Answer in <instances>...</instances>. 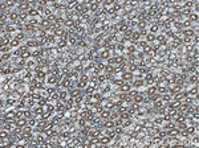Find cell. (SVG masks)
I'll return each instance as SVG.
<instances>
[{
    "instance_id": "6da1fadb",
    "label": "cell",
    "mask_w": 199,
    "mask_h": 148,
    "mask_svg": "<svg viewBox=\"0 0 199 148\" xmlns=\"http://www.w3.org/2000/svg\"><path fill=\"white\" fill-rule=\"evenodd\" d=\"M110 57H112V53H110V50H109L108 48H101V49L98 50L97 58H98L100 61H104V62H105L106 60H109Z\"/></svg>"
},
{
    "instance_id": "7a4b0ae2",
    "label": "cell",
    "mask_w": 199,
    "mask_h": 148,
    "mask_svg": "<svg viewBox=\"0 0 199 148\" xmlns=\"http://www.w3.org/2000/svg\"><path fill=\"white\" fill-rule=\"evenodd\" d=\"M23 45H24L27 49H29V50H35V49L40 48V46H38V42L35 40V38H27L24 42H23Z\"/></svg>"
},
{
    "instance_id": "3957f363",
    "label": "cell",
    "mask_w": 199,
    "mask_h": 148,
    "mask_svg": "<svg viewBox=\"0 0 199 148\" xmlns=\"http://www.w3.org/2000/svg\"><path fill=\"white\" fill-rule=\"evenodd\" d=\"M101 4H102V1H98V0H93V1L89 3L88 7H89V11H90L92 16H93V15L96 13L97 11L101 10Z\"/></svg>"
},
{
    "instance_id": "277c9868",
    "label": "cell",
    "mask_w": 199,
    "mask_h": 148,
    "mask_svg": "<svg viewBox=\"0 0 199 148\" xmlns=\"http://www.w3.org/2000/svg\"><path fill=\"white\" fill-rule=\"evenodd\" d=\"M132 87L133 89H137V90H144V89L146 87L144 78H134L132 81Z\"/></svg>"
},
{
    "instance_id": "5b68a950",
    "label": "cell",
    "mask_w": 199,
    "mask_h": 148,
    "mask_svg": "<svg viewBox=\"0 0 199 148\" xmlns=\"http://www.w3.org/2000/svg\"><path fill=\"white\" fill-rule=\"evenodd\" d=\"M132 89H133L132 87V82H125V84L121 85L120 87L114 89V93H125V94H127Z\"/></svg>"
},
{
    "instance_id": "8992f818",
    "label": "cell",
    "mask_w": 199,
    "mask_h": 148,
    "mask_svg": "<svg viewBox=\"0 0 199 148\" xmlns=\"http://www.w3.org/2000/svg\"><path fill=\"white\" fill-rule=\"evenodd\" d=\"M57 91H58V99L61 102H67L68 98H69V90L67 89H61V87H57Z\"/></svg>"
},
{
    "instance_id": "52a82bcc",
    "label": "cell",
    "mask_w": 199,
    "mask_h": 148,
    "mask_svg": "<svg viewBox=\"0 0 199 148\" xmlns=\"http://www.w3.org/2000/svg\"><path fill=\"white\" fill-rule=\"evenodd\" d=\"M187 85H199V73H194V74H189L186 79Z\"/></svg>"
},
{
    "instance_id": "ba28073f",
    "label": "cell",
    "mask_w": 199,
    "mask_h": 148,
    "mask_svg": "<svg viewBox=\"0 0 199 148\" xmlns=\"http://www.w3.org/2000/svg\"><path fill=\"white\" fill-rule=\"evenodd\" d=\"M112 141H113V139L109 138L108 135L102 134V135L100 136V146H101V147H110Z\"/></svg>"
},
{
    "instance_id": "9c48e42d",
    "label": "cell",
    "mask_w": 199,
    "mask_h": 148,
    "mask_svg": "<svg viewBox=\"0 0 199 148\" xmlns=\"http://www.w3.org/2000/svg\"><path fill=\"white\" fill-rule=\"evenodd\" d=\"M102 135V127H92L89 130V138H100Z\"/></svg>"
},
{
    "instance_id": "30bf717a",
    "label": "cell",
    "mask_w": 199,
    "mask_h": 148,
    "mask_svg": "<svg viewBox=\"0 0 199 148\" xmlns=\"http://www.w3.org/2000/svg\"><path fill=\"white\" fill-rule=\"evenodd\" d=\"M96 67V62L94 61H88L84 64V73H88V74H92L93 69Z\"/></svg>"
},
{
    "instance_id": "8fae6325",
    "label": "cell",
    "mask_w": 199,
    "mask_h": 148,
    "mask_svg": "<svg viewBox=\"0 0 199 148\" xmlns=\"http://www.w3.org/2000/svg\"><path fill=\"white\" fill-rule=\"evenodd\" d=\"M35 78H36L37 81H45V78H47V72L40 67L37 72H35Z\"/></svg>"
},
{
    "instance_id": "7c38bea8",
    "label": "cell",
    "mask_w": 199,
    "mask_h": 148,
    "mask_svg": "<svg viewBox=\"0 0 199 148\" xmlns=\"http://www.w3.org/2000/svg\"><path fill=\"white\" fill-rule=\"evenodd\" d=\"M142 91L145 93V95H146V97L153 95V94L157 93V85H150V86H146Z\"/></svg>"
},
{
    "instance_id": "4fadbf2b",
    "label": "cell",
    "mask_w": 199,
    "mask_h": 148,
    "mask_svg": "<svg viewBox=\"0 0 199 148\" xmlns=\"http://www.w3.org/2000/svg\"><path fill=\"white\" fill-rule=\"evenodd\" d=\"M161 31V26H159L157 23H150L149 26H147V32L149 33H154V34H157L158 32Z\"/></svg>"
},
{
    "instance_id": "5bb4252c",
    "label": "cell",
    "mask_w": 199,
    "mask_h": 148,
    "mask_svg": "<svg viewBox=\"0 0 199 148\" xmlns=\"http://www.w3.org/2000/svg\"><path fill=\"white\" fill-rule=\"evenodd\" d=\"M185 131L189 134L190 136L194 135V134H199V126H194V124H189V126L186 127Z\"/></svg>"
},
{
    "instance_id": "9a60e30c",
    "label": "cell",
    "mask_w": 199,
    "mask_h": 148,
    "mask_svg": "<svg viewBox=\"0 0 199 148\" xmlns=\"http://www.w3.org/2000/svg\"><path fill=\"white\" fill-rule=\"evenodd\" d=\"M32 112H33V116L40 118L41 115L44 114V106H38V105H36L35 107H32Z\"/></svg>"
},
{
    "instance_id": "2e32d148",
    "label": "cell",
    "mask_w": 199,
    "mask_h": 148,
    "mask_svg": "<svg viewBox=\"0 0 199 148\" xmlns=\"http://www.w3.org/2000/svg\"><path fill=\"white\" fill-rule=\"evenodd\" d=\"M195 33H199V31H195L194 28L182 29V37H194Z\"/></svg>"
},
{
    "instance_id": "e0dca14e",
    "label": "cell",
    "mask_w": 199,
    "mask_h": 148,
    "mask_svg": "<svg viewBox=\"0 0 199 148\" xmlns=\"http://www.w3.org/2000/svg\"><path fill=\"white\" fill-rule=\"evenodd\" d=\"M82 94H84V91L80 90V89H77V87H73V89H70V90H69V97H70V98H73V99H76L77 97L82 95Z\"/></svg>"
},
{
    "instance_id": "ac0fdd59",
    "label": "cell",
    "mask_w": 199,
    "mask_h": 148,
    "mask_svg": "<svg viewBox=\"0 0 199 148\" xmlns=\"http://www.w3.org/2000/svg\"><path fill=\"white\" fill-rule=\"evenodd\" d=\"M121 78H122L125 82H132L133 79H134V74L130 73V72H127V70H125V72L121 74Z\"/></svg>"
},
{
    "instance_id": "d6986e66",
    "label": "cell",
    "mask_w": 199,
    "mask_h": 148,
    "mask_svg": "<svg viewBox=\"0 0 199 148\" xmlns=\"http://www.w3.org/2000/svg\"><path fill=\"white\" fill-rule=\"evenodd\" d=\"M145 98H146V95H145V93L144 91H139V93L137 94V95L133 98V102H135V103H139V105H142L144 103V100H145Z\"/></svg>"
},
{
    "instance_id": "ffe728a7",
    "label": "cell",
    "mask_w": 199,
    "mask_h": 148,
    "mask_svg": "<svg viewBox=\"0 0 199 148\" xmlns=\"http://www.w3.org/2000/svg\"><path fill=\"white\" fill-rule=\"evenodd\" d=\"M199 146V134H194L190 136V147H198Z\"/></svg>"
},
{
    "instance_id": "44dd1931",
    "label": "cell",
    "mask_w": 199,
    "mask_h": 148,
    "mask_svg": "<svg viewBox=\"0 0 199 148\" xmlns=\"http://www.w3.org/2000/svg\"><path fill=\"white\" fill-rule=\"evenodd\" d=\"M147 26H149V23L146 21L145 19H141L138 21V24H137V31H145V29H147Z\"/></svg>"
},
{
    "instance_id": "7402d4cb",
    "label": "cell",
    "mask_w": 199,
    "mask_h": 148,
    "mask_svg": "<svg viewBox=\"0 0 199 148\" xmlns=\"http://www.w3.org/2000/svg\"><path fill=\"white\" fill-rule=\"evenodd\" d=\"M110 84L113 85V87H114V89H117V87H120L121 85H124V84H125V81H124L122 78H118V77H114V78H113L112 81H110Z\"/></svg>"
},
{
    "instance_id": "603a6c76",
    "label": "cell",
    "mask_w": 199,
    "mask_h": 148,
    "mask_svg": "<svg viewBox=\"0 0 199 148\" xmlns=\"http://www.w3.org/2000/svg\"><path fill=\"white\" fill-rule=\"evenodd\" d=\"M96 91H97L96 86H93V85H88V86L84 89V95H92V94H94Z\"/></svg>"
},
{
    "instance_id": "cb8c5ba5",
    "label": "cell",
    "mask_w": 199,
    "mask_h": 148,
    "mask_svg": "<svg viewBox=\"0 0 199 148\" xmlns=\"http://www.w3.org/2000/svg\"><path fill=\"white\" fill-rule=\"evenodd\" d=\"M187 19H189L192 24H199V13H195L194 11L189 15V17H187Z\"/></svg>"
},
{
    "instance_id": "d4e9b609",
    "label": "cell",
    "mask_w": 199,
    "mask_h": 148,
    "mask_svg": "<svg viewBox=\"0 0 199 148\" xmlns=\"http://www.w3.org/2000/svg\"><path fill=\"white\" fill-rule=\"evenodd\" d=\"M177 60H178V56H177V53H175V50H170V52L167 53V56H166V61L175 62Z\"/></svg>"
},
{
    "instance_id": "484cf974",
    "label": "cell",
    "mask_w": 199,
    "mask_h": 148,
    "mask_svg": "<svg viewBox=\"0 0 199 148\" xmlns=\"http://www.w3.org/2000/svg\"><path fill=\"white\" fill-rule=\"evenodd\" d=\"M115 124H114V120H104L102 122V128H106V130H110V128H114Z\"/></svg>"
},
{
    "instance_id": "4316f807",
    "label": "cell",
    "mask_w": 199,
    "mask_h": 148,
    "mask_svg": "<svg viewBox=\"0 0 199 148\" xmlns=\"http://www.w3.org/2000/svg\"><path fill=\"white\" fill-rule=\"evenodd\" d=\"M12 58H13L12 52H10V53H1V54H0V61H1V62H4V61H11Z\"/></svg>"
},
{
    "instance_id": "83f0119b",
    "label": "cell",
    "mask_w": 199,
    "mask_h": 148,
    "mask_svg": "<svg viewBox=\"0 0 199 148\" xmlns=\"http://www.w3.org/2000/svg\"><path fill=\"white\" fill-rule=\"evenodd\" d=\"M110 110H106V108H104V110L102 111H101L100 112V116H101V119H102V120H108V119H110Z\"/></svg>"
},
{
    "instance_id": "f1b7e54d",
    "label": "cell",
    "mask_w": 199,
    "mask_h": 148,
    "mask_svg": "<svg viewBox=\"0 0 199 148\" xmlns=\"http://www.w3.org/2000/svg\"><path fill=\"white\" fill-rule=\"evenodd\" d=\"M130 40L133 41V42H138L139 40H142V36H141V33H139V31H137V29H135L134 32H133V34H132V38H130Z\"/></svg>"
},
{
    "instance_id": "f546056e",
    "label": "cell",
    "mask_w": 199,
    "mask_h": 148,
    "mask_svg": "<svg viewBox=\"0 0 199 148\" xmlns=\"http://www.w3.org/2000/svg\"><path fill=\"white\" fill-rule=\"evenodd\" d=\"M144 40L146 41L147 44H151V42H154V41H155V34H154V33H149V32H147V34L144 37Z\"/></svg>"
},
{
    "instance_id": "4dcf8cb0",
    "label": "cell",
    "mask_w": 199,
    "mask_h": 148,
    "mask_svg": "<svg viewBox=\"0 0 199 148\" xmlns=\"http://www.w3.org/2000/svg\"><path fill=\"white\" fill-rule=\"evenodd\" d=\"M16 126L17 127H25V126H28V119H27V118H20V119H16Z\"/></svg>"
},
{
    "instance_id": "1f68e13d",
    "label": "cell",
    "mask_w": 199,
    "mask_h": 148,
    "mask_svg": "<svg viewBox=\"0 0 199 148\" xmlns=\"http://www.w3.org/2000/svg\"><path fill=\"white\" fill-rule=\"evenodd\" d=\"M161 99H162V102L165 103V105H167L170 100H173V95L169 94V93H166V94H163V95H161Z\"/></svg>"
},
{
    "instance_id": "d6a6232c",
    "label": "cell",
    "mask_w": 199,
    "mask_h": 148,
    "mask_svg": "<svg viewBox=\"0 0 199 148\" xmlns=\"http://www.w3.org/2000/svg\"><path fill=\"white\" fill-rule=\"evenodd\" d=\"M157 93H158L159 95H163V94L169 93V89H167V86H165V85H162V86H157Z\"/></svg>"
},
{
    "instance_id": "836d02e7",
    "label": "cell",
    "mask_w": 199,
    "mask_h": 148,
    "mask_svg": "<svg viewBox=\"0 0 199 148\" xmlns=\"http://www.w3.org/2000/svg\"><path fill=\"white\" fill-rule=\"evenodd\" d=\"M52 25L48 21V20L45 19V17H43V19L40 20V28H43V29H47V28H49V26Z\"/></svg>"
},
{
    "instance_id": "e575fe53",
    "label": "cell",
    "mask_w": 199,
    "mask_h": 148,
    "mask_svg": "<svg viewBox=\"0 0 199 148\" xmlns=\"http://www.w3.org/2000/svg\"><path fill=\"white\" fill-rule=\"evenodd\" d=\"M45 91H47V94H48V95L50 97L52 94H55L56 91H57V86H48V85H47Z\"/></svg>"
},
{
    "instance_id": "d590c367",
    "label": "cell",
    "mask_w": 199,
    "mask_h": 148,
    "mask_svg": "<svg viewBox=\"0 0 199 148\" xmlns=\"http://www.w3.org/2000/svg\"><path fill=\"white\" fill-rule=\"evenodd\" d=\"M134 56H135V60H139V61H144L145 60V53L142 52V50H137V52L134 53Z\"/></svg>"
},
{
    "instance_id": "8d00e7d4",
    "label": "cell",
    "mask_w": 199,
    "mask_h": 148,
    "mask_svg": "<svg viewBox=\"0 0 199 148\" xmlns=\"http://www.w3.org/2000/svg\"><path fill=\"white\" fill-rule=\"evenodd\" d=\"M37 123H38V118L36 116H32L28 119V126H31V127H36Z\"/></svg>"
},
{
    "instance_id": "74e56055",
    "label": "cell",
    "mask_w": 199,
    "mask_h": 148,
    "mask_svg": "<svg viewBox=\"0 0 199 148\" xmlns=\"http://www.w3.org/2000/svg\"><path fill=\"white\" fill-rule=\"evenodd\" d=\"M189 28H192V23L190 21L189 19L183 20L182 21V29H189Z\"/></svg>"
},
{
    "instance_id": "f35d334b",
    "label": "cell",
    "mask_w": 199,
    "mask_h": 148,
    "mask_svg": "<svg viewBox=\"0 0 199 148\" xmlns=\"http://www.w3.org/2000/svg\"><path fill=\"white\" fill-rule=\"evenodd\" d=\"M134 31H135V29L129 28V29H127V31L122 34V36H124V37H127V38H132V34H133V32H134Z\"/></svg>"
},
{
    "instance_id": "ab89813d",
    "label": "cell",
    "mask_w": 199,
    "mask_h": 148,
    "mask_svg": "<svg viewBox=\"0 0 199 148\" xmlns=\"http://www.w3.org/2000/svg\"><path fill=\"white\" fill-rule=\"evenodd\" d=\"M10 52H12V48H11L10 45H8V46H3V48H0V54H1V53H10Z\"/></svg>"
},
{
    "instance_id": "60d3db41",
    "label": "cell",
    "mask_w": 199,
    "mask_h": 148,
    "mask_svg": "<svg viewBox=\"0 0 199 148\" xmlns=\"http://www.w3.org/2000/svg\"><path fill=\"white\" fill-rule=\"evenodd\" d=\"M139 91H141V90H137V89H132V90H130V91H129V93H127V94H129V95L132 97V98H134V97L137 95V94L139 93Z\"/></svg>"
},
{
    "instance_id": "b9f144b4",
    "label": "cell",
    "mask_w": 199,
    "mask_h": 148,
    "mask_svg": "<svg viewBox=\"0 0 199 148\" xmlns=\"http://www.w3.org/2000/svg\"><path fill=\"white\" fill-rule=\"evenodd\" d=\"M24 111H25V110H16V119H20V118H25V116H24Z\"/></svg>"
}]
</instances>
